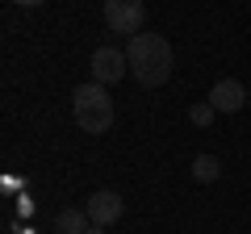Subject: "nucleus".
<instances>
[{
    "instance_id": "nucleus-9",
    "label": "nucleus",
    "mask_w": 251,
    "mask_h": 234,
    "mask_svg": "<svg viewBox=\"0 0 251 234\" xmlns=\"http://www.w3.org/2000/svg\"><path fill=\"white\" fill-rule=\"evenodd\" d=\"M214 113H218V109L209 105V100H201V105H193V109H188V121H193V126H201V130H205L209 121H214Z\"/></svg>"
},
{
    "instance_id": "nucleus-1",
    "label": "nucleus",
    "mask_w": 251,
    "mask_h": 234,
    "mask_svg": "<svg viewBox=\"0 0 251 234\" xmlns=\"http://www.w3.org/2000/svg\"><path fill=\"white\" fill-rule=\"evenodd\" d=\"M126 59H130V75H134L143 88H159V84L172 80V46L163 34H134L126 42Z\"/></svg>"
},
{
    "instance_id": "nucleus-7",
    "label": "nucleus",
    "mask_w": 251,
    "mask_h": 234,
    "mask_svg": "<svg viewBox=\"0 0 251 234\" xmlns=\"http://www.w3.org/2000/svg\"><path fill=\"white\" fill-rule=\"evenodd\" d=\"M88 213H84V209H63L59 217H54V230L59 234H88Z\"/></svg>"
},
{
    "instance_id": "nucleus-2",
    "label": "nucleus",
    "mask_w": 251,
    "mask_h": 234,
    "mask_svg": "<svg viewBox=\"0 0 251 234\" xmlns=\"http://www.w3.org/2000/svg\"><path fill=\"white\" fill-rule=\"evenodd\" d=\"M72 109H75V126L84 134H105L113 126V96H109L105 84L88 80L72 92Z\"/></svg>"
},
{
    "instance_id": "nucleus-10",
    "label": "nucleus",
    "mask_w": 251,
    "mask_h": 234,
    "mask_svg": "<svg viewBox=\"0 0 251 234\" xmlns=\"http://www.w3.org/2000/svg\"><path fill=\"white\" fill-rule=\"evenodd\" d=\"M13 4H21V9H38V4H46V0H13Z\"/></svg>"
},
{
    "instance_id": "nucleus-6",
    "label": "nucleus",
    "mask_w": 251,
    "mask_h": 234,
    "mask_svg": "<svg viewBox=\"0 0 251 234\" xmlns=\"http://www.w3.org/2000/svg\"><path fill=\"white\" fill-rule=\"evenodd\" d=\"M205 100L218 109V113H239V109L247 105V88H243L239 80H218L214 88H209Z\"/></svg>"
},
{
    "instance_id": "nucleus-5",
    "label": "nucleus",
    "mask_w": 251,
    "mask_h": 234,
    "mask_svg": "<svg viewBox=\"0 0 251 234\" xmlns=\"http://www.w3.org/2000/svg\"><path fill=\"white\" fill-rule=\"evenodd\" d=\"M84 213H88V222H92V226H113L117 217L126 213V201L117 197L113 188H97L88 201H84Z\"/></svg>"
},
{
    "instance_id": "nucleus-3",
    "label": "nucleus",
    "mask_w": 251,
    "mask_h": 234,
    "mask_svg": "<svg viewBox=\"0 0 251 234\" xmlns=\"http://www.w3.org/2000/svg\"><path fill=\"white\" fill-rule=\"evenodd\" d=\"M143 21H147V4L143 0H105V25L113 34H143Z\"/></svg>"
},
{
    "instance_id": "nucleus-11",
    "label": "nucleus",
    "mask_w": 251,
    "mask_h": 234,
    "mask_svg": "<svg viewBox=\"0 0 251 234\" xmlns=\"http://www.w3.org/2000/svg\"><path fill=\"white\" fill-rule=\"evenodd\" d=\"M88 234H105V226H88Z\"/></svg>"
},
{
    "instance_id": "nucleus-4",
    "label": "nucleus",
    "mask_w": 251,
    "mask_h": 234,
    "mask_svg": "<svg viewBox=\"0 0 251 234\" xmlns=\"http://www.w3.org/2000/svg\"><path fill=\"white\" fill-rule=\"evenodd\" d=\"M126 67H130V59H126V50H117V46H97V50H92V80L105 84V88L122 80Z\"/></svg>"
},
{
    "instance_id": "nucleus-8",
    "label": "nucleus",
    "mask_w": 251,
    "mask_h": 234,
    "mask_svg": "<svg viewBox=\"0 0 251 234\" xmlns=\"http://www.w3.org/2000/svg\"><path fill=\"white\" fill-rule=\"evenodd\" d=\"M218 176H222L218 155H197V159H193V180H197V184H214Z\"/></svg>"
}]
</instances>
